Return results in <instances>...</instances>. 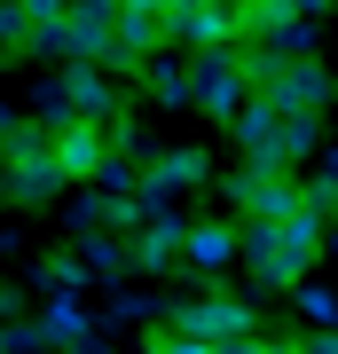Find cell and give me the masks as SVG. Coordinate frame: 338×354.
Segmentation results:
<instances>
[{"mask_svg": "<svg viewBox=\"0 0 338 354\" xmlns=\"http://www.w3.org/2000/svg\"><path fill=\"white\" fill-rule=\"evenodd\" d=\"M244 95H252V71H244L236 48H189V102H197V111L236 118Z\"/></svg>", "mask_w": 338, "mask_h": 354, "instance_id": "obj_2", "label": "cell"}, {"mask_svg": "<svg viewBox=\"0 0 338 354\" xmlns=\"http://www.w3.org/2000/svg\"><path fill=\"white\" fill-rule=\"evenodd\" d=\"M299 354H338V323H314L307 339H299Z\"/></svg>", "mask_w": 338, "mask_h": 354, "instance_id": "obj_14", "label": "cell"}, {"mask_svg": "<svg viewBox=\"0 0 338 354\" xmlns=\"http://www.w3.org/2000/svg\"><path fill=\"white\" fill-rule=\"evenodd\" d=\"M181 244H189V228H181L173 213H158V221H150V236L134 244V268H165V260L181 252Z\"/></svg>", "mask_w": 338, "mask_h": 354, "instance_id": "obj_10", "label": "cell"}, {"mask_svg": "<svg viewBox=\"0 0 338 354\" xmlns=\"http://www.w3.org/2000/svg\"><path fill=\"white\" fill-rule=\"evenodd\" d=\"M8 134H16V118H8V102H0V142H8Z\"/></svg>", "mask_w": 338, "mask_h": 354, "instance_id": "obj_16", "label": "cell"}, {"mask_svg": "<svg viewBox=\"0 0 338 354\" xmlns=\"http://www.w3.org/2000/svg\"><path fill=\"white\" fill-rule=\"evenodd\" d=\"M55 165H63V181H95V174H102V134H95V118L55 127Z\"/></svg>", "mask_w": 338, "mask_h": 354, "instance_id": "obj_7", "label": "cell"}, {"mask_svg": "<svg viewBox=\"0 0 338 354\" xmlns=\"http://www.w3.org/2000/svg\"><path fill=\"white\" fill-rule=\"evenodd\" d=\"M236 205L252 221H283V213H299V181L283 174V165H252V174H236Z\"/></svg>", "mask_w": 338, "mask_h": 354, "instance_id": "obj_4", "label": "cell"}, {"mask_svg": "<svg viewBox=\"0 0 338 354\" xmlns=\"http://www.w3.org/2000/svg\"><path fill=\"white\" fill-rule=\"evenodd\" d=\"M283 8H299V16H323V8H330V0H283Z\"/></svg>", "mask_w": 338, "mask_h": 354, "instance_id": "obj_15", "label": "cell"}, {"mask_svg": "<svg viewBox=\"0 0 338 354\" xmlns=\"http://www.w3.org/2000/svg\"><path fill=\"white\" fill-rule=\"evenodd\" d=\"M173 330H189V339H213V346H228V339H244L252 330V315L236 299H189V307H173Z\"/></svg>", "mask_w": 338, "mask_h": 354, "instance_id": "obj_6", "label": "cell"}, {"mask_svg": "<svg viewBox=\"0 0 338 354\" xmlns=\"http://www.w3.org/2000/svg\"><path fill=\"white\" fill-rule=\"evenodd\" d=\"M260 95L276 102V111H291V118H314V111L330 102V79L314 71L307 55H283V64H276V71L260 79Z\"/></svg>", "mask_w": 338, "mask_h": 354, "instance_id": "obj_3", "label": "cell"}, {"mask_svg": "<svg viewBox=\"0 0 338 354\" xmlns=\"http://www.w3.org/2000/svg\"><path fill=\"white\" fill-rule=\"evenodd\" d=\"M197 181H205V158H197V150H165V158H158V174H142V205L158 213L165 197L197 189Z\"/></svg>", "mask_w": 338, "mask_h": 354, "instance_id": "obj_8", "label": "cell"}, {"mask_svg": "<svg viewBox=\"0 0 338 354\" xmlns=\"http://www.w3.org/2000/svg\"><path fill=\"white\" fill-rule=\"evenodd\" d=\"M150 95L158 102H189V64H158L150 71Z\"/></svg>", "mask_w": 338, "mask_h": 354, "instance_id": "obj_11", "label": "cell"}, {"mask_svg": "<svg viewBox=\"0 0 338 354\" xmlns=\"http://www.w3.org/2000/svg\"><path fill=\"white\" fill-rule=\"evenodd\" d=\"M299 307H307V323H338V291H323V283H307Z\"/></svg>", "mask_w": 338, "mask_h": 354, "instance_id": "obj_12", "label": "cell"}, {"mask_svg": "<svg viewBox=\"0 0 338 354\" xmlns=\"http://www.w3.org/2000/svg\"><path fill=\"white\" fill-rule=\"evenodd\" d=\"M118 8H126V0H118Z\"/></svg>", "mask_w": 338, "mask_h": 354, "instance_id": "obj_17", "label": "cell"}, {"mask_svg": "<svg viewBox=\"0 0 338 354\" xmlns=\"http://www.w3.org/2000/svg\"><path fill=\"white\" fill-rule=\"evenodd\" d=\"M252 39H267L276 55H307L314 48V16L283 8V0H252Z\"/></svg>", "mask_w": 338, "mask_h": 354, "instance_id": "obj_5", "label": "cell"}, {"mask_svg": "<svg viewBox=\"0 0 338 354\" xmlns=\"http://www.w3.org/2000/svg\"><path fill=\"white\" fill-rule=\"evenodd\" d=\"M314 252H323V205L314 197L283 221H244V260L260 268V283H299Z\"/></svg>", "mask_w": 338, "mask_h": 354, "instance_id": "obj_1", "label": "cell"}, {"mask_svg": "<svg viewBox=\"0 0 338 354\" xmlns=\"http://www.w3.org/2000/svg\"><path fill=\"white\" fill-rule=\"evenodd\" d=\"M181 252H189V268H228L244 252V228H189Z\"/></svg>", "mask_w": 338, "mask_h": 354, "instance_id": "obj_9", "label": "cell"}, {"mask_svg": "<svg viewBox=\"0 0 338 354\" xmlns=\"http://www.w3.org/2000/svg\"><path fill=\"white\" fill-rule=\"evenodd\" d=\"M158 354H220V346H213V339H189V330H165Z\"/></svg>", "mask_w": 338, "mask_h": 354, "instance_id": "obj_13", "label": "cell"}]
</instances>
